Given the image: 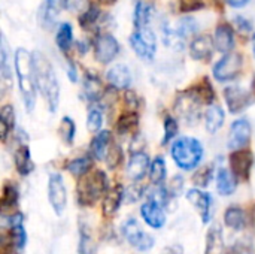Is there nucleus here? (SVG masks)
Masks as SVG:
<instances>
[{"mask_svg": "<svg viewBox=\"0 0 255 254\" xmlns=\"http://www.w3.org/2000/svg\"><path fill=\"white\" fill-rule=\"evenodd\" d=\"M15 70H16V78H18L19 91L22 94L24 105L27 106L28 111H31L36 103L37 82H36L33 55L24 48H19L15 52Z\"/></svg>", "mask_w": 255, "mask_h": 254, "instance_id": "f257e3e1", "label": "nucleus"}, {"mask_svg": "<svg viewBox=\"0 0 255 254\" xmlns=\"http://www.w3.org/2000/svg\"><path fill=\"white\" fill-rule=\"evenodd\" d=\"M33 60H34L37 87L40 93L43 94V97L46 99L49 111L55 112L58 102H60V85H58V79L54 72V67L42 52H36L33 55Z\"/></svg>", "mask_w": 255, "mask_h": 254, "instance_id": "f03ea898", "label": "nucleus"}, {"mask_svg": "<svg viewBox=\"0 0 255 254\" xmlns=\"http://www.w3.org/2000/svg\"><path fill=\"white\" fill-rule=\"evenodd\" d=\"M172 157L175 163L184 169L191 171L199 166L203 159V147L196 138H179L172 147Z\"/></svg>", "mask_w": 255, "mask_h": 254, "instance_id": "7ed1b4c3", "label": "nucleus"}, {"mask_svg": "<svg viewBox=\"0 0 255 254\" xmlns=\"http://www.w3.org/2000/svg\"><path fill=\"white\" fill-rule=\"evenodd\" d=\"M106 192H108V178L102 171L85 174L78 184V198L82 205H93Z\"/></svg>", "mask_w": 255, "mask_h": 254, "instance_id": "20e7f679", "label": "nucleus"}, {"mask_svg": "<svg viewBox=\"0 0 255 254\" xmlns=\"http://www.w3.org/2000/svg\"><path fill=\"white\" fill-rule=\"evenodd\" d=\"M130 45L134 52L145 60H152L157 49L155 34L149 27L136 28V31L130 36Z\"/></svg>", "mask_w": 255, "mask_h": 254, "instance_id": "39448f33", "label": "nucleus"}, {"mask_svg": "<svg viewBox=\"0 0 255 254\" xmlns=\"http://www.w3.org/2000/svg\"><path fill=\"white\" fill-rule=\"evenodd\" d=\"M123 235L127 240V243L137 252H149L155 244L154 238L145 231H142L134 219H128L123 225Z\"/></svg>", "mask_w": 255, "mask_h": 254, "instance_id": "423d86ee", "label": "nucleus"}, {"mask_svg": "<svg viewBox=\"0 0 255 254\" xmlns=\"http://www.w3.org/2000/svg\"><path fill=\"white\" fill-rule=\"evenodd\" d=\"M241 69H242V55L236 52H227L214 66V76L218 81H232L241 73Z\"/></svg>", "mask_w": 255, "mask_h": 254, "instance_id": "0eeeda50", "label": "nucleus"}, {"mask_svg": "<svg viewBox=\"0 0 255 254\" xmlns=\"http://www.w3.org/2000/svg\"><path fill=\"white\" fill-rule=\"evenodd\" d=\"M48 199H49V204H51L52 210L55 211V214L61 216L66 210V205H67V193H66L63 177L58 174H52L49 177Z\"/></svg>", "mask_w": 255, "mask_h": 254, "instance_id": "6e6552de", "label": "nucleus"}, {"mask_svg": "<svg viewBox=\"0 0 255 254\" xmlns=\"http://www.w3.org/2000/svg\"><path fill=\"white\" fill-rule=\"evenodd\" d=\"M120 52V43L112 34H100L94 43V57L99 63H111Z\"/></svg>", "mask_w": 255, "mask_h": 254, "instance_id": "1a4fd4ad", "label": "nucleus"}, {"mask_svg": "<svg viewBox=\"0 0 255 254\" xmlns=\"http://www.w3.org/2000/svg\"><path fill=\"white\" fill-rule=\"evenodd\" d=\"M202 103V100L197 97V94L194 91H188V93H182L178 96L175 108L179 114V117H182L185 121L191 123L199 117V105Z\"/></svg>", "mask_w": 255, "mask_h": 254, "instance_id": "9d476101", "label": "nucleus"}, {"mask_svg": "<svg viewBox=\"0 0 255 254\" xmlns=\"http://www.w3.org/2000/svg\"><path fill=\"white\" fill-rule=\"evenodd\" d=\"M251 124L247 120H238L232 124L229 135V148L230 150H244L251 141Z\"/></svg>", "mask_w": 255, "mask_h": 254, "instance_id": "9b49d317", "label": "nucleus"}, {"mask_svg": "<svg viewBox=\"0 0 255 254\" xmlns=\"http://www.w3.org/2000/svg\"><path fill=\"white\" fill-rule=\"evenodd\" d=\"M187 199L188 202L199 211L202 222L203 223H209L212 219V198L211 195L199 190V189H193L187 193Z\"/></svg>", "mask_w": 255, "mask_h": 254, "instance_id": "f8f14e48", "label": "nucleus"}, {"mask_svg": "<svg viewBox=\"0 0 255 254\" xmlns=\"http://www.w3.org/2000/svg\"><path fill=\"white\" fill-rule=\"evenodd\" d=\"M224 96H226L227 108L230 109L232 114L244 111L251 103V94L245 88H242V87H236V85L227 87L224 90Z\"/></svg>", "mask_w": 255, "mask_h": 254, "instance_id": "ddd939ff", "label": "nucleus"}, {"mask_svg": "<svg viewBox=\"0 0 255 254\" xmlns=\"http://www.w3.org/2000/svg\"><path fill=\"white\" fill-rule=\"evenodd\" d=\"M230 166H232V172L238 178L247 180L250 177L251 166H253V153L245 148L236 150L230 156Z\"/></svg>", "mask_w": 255, "mask_h": 254, "instance_id": "4468645a", "label": "nucleus"}, {"mask_svg": "<svg viewBox=\"0 0 255 254\" xmlns=\"http://www.w3.org/2000/svg\"><path fill=\"white\" fill-rule=\"evenodd\" d=\"M140 216L145 223L152 229H161L166 225V214L163 211V207L154 201H148L142 205Z\"/></svg>", "mask_w": 255, "mask_h": 254, "instance_id": "2eb2a0df", "label": "nucleus"}, {"mask_svg": "<svg viewBox=\"0 0 255 254\" xmlns=\"http://www.w3.org/2000/svg\"><path fill=\"white\" fill-rule=\"evenodd\" d=\"M149 169V159L142 151H134L130 156L128 165H127V175L133 181H139L145 177L146 171Z\"/></svg>", "mask_w": 255, "mask_h": 254, "instance_id": "dca6fc26", "label": "nucleus"}, {"mask_svg": "<svg viewBox=\"0 0 255 254\" xmlns=\"http://www.w3.org/2000/svg\"><path fill=\"white\" fill-rule=\"evenodd\" d=\"M214 43H215V49L220 52H232L233 46H235V34L230 25L227 24H221L217 27L215 30V36H214Z\"/></svg>", "mask_w": 255, "mask_h": 254, "instance_id": "f3484780", "label": "nucleus"}, {"mask_svg": "<svg viewBox=\"0 0 255 254\" xmlns=\"http://www.w3.org/2000/svg\"><path fill=\"white\" fill-rule=\"evenodd\" d=\"M214 49H215L214 39L211 36H208V34H203V36H199V37L193 39V42L190 45V54L196 60L209 58V55L212 54Z\"/></svg>", "mask_w": 255, "mask_h": 254, "instance_id": "a211bd4d", "label": "nucleus"}, {"mask_svg": "<svg viewBox=\"0 0 255 254\" xmlns=\"http://www.w3.org/2000/svg\"><path fill=\"white\" fill-rule=\"evenodd\" d=\"M108 82L118 88V90H123V88H127L130 84H131V73H130V69L124 64H117L114 67H111L108 70Z\"/></svg>", "mask_w": 255, "mask_h": 254, "instance_id": "6ab92c4d", "label": "nucleus"}, {"mask_svg": "<svg viewBox=\"0 0 255 254\" xmlns=\"http://www.w3.org/2000/svg\"><path fill=\"white\" fill-rule=\"evenodd\" d=\"M236 178L238 177L232 171L221 168L218 171V174H217V190H218V193L223 195V196L233 195L235 190H236V186H238Z\"/></svg>", "mask_w": 255, "mask_h": 254, "instance_id": "aec40b11", "label": "nucleus"}, {"mask_svg": "<svg viewBox=\"0 0 255 254\" xmlns=\"http://www.w3.org/2000/svg\"><path fill=\"white\" fill-rule=\"evenodd\" d=\"M123 198H124V192H123L121 186H115V187L109 189L105 193V199H103V211H105V214L106 216H114L120 210Z\"/></svg>", "mask_w": 255, "mask_h": 254, "instance_id": "412c9836", "label": "nucleus"}, {"mask_svg": "<svg viewBox=\"0 0 255 254\" xmlns=\"http://www.w3.org/2000/svg\"><path fill=\"white\" fill-rule=\"evenodd\" d=\"M224 252V237L220 225H214L208 231L206 237V254H221Z\"/></svg>", "mask_w": 255, "mask_h": 254, "instance_id": "4be33fe9", "label": "nucleus"}, {"mask_svg": "<svg viewBox=\"0 0 255 254\" xmlns=\"http://www.w3.org/2000/svg\"><path fill=\"white\" fill-rule=\"evenodd\" d=\"M109 147H111V132L102 130L97 133V136L91 142V153L97 160H102L106 157Z\"/></svg>", "mask_w": 255, "mask_h": 254, "instance_id": "5701e85b", "label": "nucleus"}, {"mask_svg": "<svg viewBox=\"0 0 255 254\" xmlns=\"http://www.w3.org/2000/svg\"><path fill=\"white\" fill-rule=\"evenodd\" d=\"M224 223L233 231H242L247 226V216H245L244 210H241L238 207H230L224 213Z\"/></svg>", "mask_w": 255, "mask_h": 254, "instance_id": "b1692460", "label": "nucleus"}, {"mask_svg": "<svg viewBox=\"0 0 255 254\" xmlns=\"http://www.w3.org/2000/svg\"><path fill=\"white\" fill-rule=\"evenodd\" d=\"M224 124V111L220 106L212 105L205 115V126L209 133H215Z\"/></svg>", "mask_w": 255, "mask_h": 254, "instance_id": "393cba45", "label": "nucleus"}, {"mask_svg": "<svg viewBox=\"0 0 255 254\" xmlns=\"http://www.w3.org/2000/svg\"><path fill=\"white\" fill-rule=\"evenodd\" d=\"M13 160H15V168L21 175H28L33 171V162L30 159V151L24 144L15 151Z\"/></svg>", "mask_w": 255, "mask_h": 254, "instance_id": "a878e982", "label": "nucleus"}, {"mask_svg": "<svg viewBox=\"0 0 255 254\" xmlns=\"http://www.w3.org/2000/svg\"><path fill=\"white\" fill-rule=\"evenodd\" d=\"M84 94L88 100H99L103 94V85L97 76L87 75L84 81Z\"/></svg>", "mask_w": 255, "mask_h": 254, "instance_id": "bb28decb", "label": "nucleus"}, {"mask_svg": "<svg viewBox=\"0 0 255 254\" xmlns=\"http://www.w3.org/2000/svg\"><path fill=\"white\" fill-rule=\"evenodd\" d=\"M25 243H27V235L22 223L10 226V247L13 246L16 253H22L25 249Z\"/></svg>", "mask_w": 255, "mask_h": 254, "instance_id": "cd10ccee", "label": "nucleus"}, {"mask_svg": "<svg viewBox=\"0 0 255 254\" xmlns=\"http://www.w3.org/2000/svg\"><path fill=\"white\" fill-rule=\"evenodd\" d=\"M151 15H152V6L151 4H148L145 1L137 3L136 10H134V25H136V28L148 27Z\"/></svg>", "mask_w": 255, "mask_h": 254, "instance_id": "c85d7f7f", "label": "nucleus"}, {"mask_svg": "<svg viewBox=\"0 0 255 254\" xmlns=\"http://www.w3.org/2000/svg\"><path fill=\"white\" fill-rule=\"evenodd\" d=\"M72 40H73V30H72V25L67 24V22H63L60 24L58 30H57V45L61 51L67 52L70 45H72Z\"/></svg>", "mask_w": 255, "mask_h": 254, "instance_id": "c756f323", "label": "nucleus"}, {"mask_svg": "<svg viewBox=\"0 0 255 254\" xmlns=\"http://www.w3.org/2000/svg\"><path fill=\"white\" fill-rule=\"evenodd\" d=\"M0 73H1V81L4 84H7L10 79V67H9L7 42H6L4 36H1V39H0Z\"/></svg>", "mask_w": 255, "mask_h": 254, "instance_id": "7c9ffc66", "label": "nucleus"}, {"mask_svg": "<svg viewBox=\"0 0 255 254\" xmlns=\"http://www.w3.org/2000/svg\"><path fill=\"white\" fill-rule=\"evenodd\" d=\"M67 0H45L43 4V10H42V16L45 19V24H52L60 12V9L63 7V4Z\"/></svg>", "mask_w": 255, "mask_h": 254, "instance_id": "2f4dec72", "label": "nucleus"}, {"mask_svg": "<svg viewBox=\"0 0 255 254\" xmlns=\"http://www.w3.org/2000/svg\"><path fill=\"white\" fill-rule=\"evenodd\" d=\"M149 178L154 184H161L166 180V163L161 157H155V160L149 166Z\"/></svg>", "mask_w": 255, "mask_h": 254, "instance_id": "473e14b6", "label": "nucleus"}, {"mask_svg": "<svg viewBox=\"0 0 255 254\" xmlns=\"http://www.w3.org/2000/svg\"><path fill=\"white\" fill-rule=\"evenodd\" d=\"M199 28V24L196 21V18L193 16H184L179 19L178 22V27H176V31L178 34L182 37V39H187L188 36H193Z\"/></svg>", "mask_w": 255, "mask_h": 254, "instance_id": "72a5a7b5", "label": "nucleus"}, {"mask_svg": "<svg viewBox=\"0 0 255 254\" xmlns=\"http://www.w3.org/2000/svg\"><path fill=\"white\" fill-rule=\"evenodd\" d=\"M91 159L88 157H78L75 160H72L67 166L69 172L75 177H82L85 174H88V171L91 169Z\"/></svg>", "mask_w": 255, "mask_h": 254, "instance_id": "f704fd0d", "label": "nucleus"}, {"mask_svg": "<svg viewBox=\"0 0 255 254\" xmlns=\"http://www.w3.org/2000/svg\"><path fill=\"white\" fill-rule=\"evenodd\" d=\"M137 115L133 114V112H128V114H124L120 120H118V124H117V130L118 133L121 135H127L130 133L136 126H137Z\"/></svg>", "mask_w": 255, "mask_h": 254, "instance_id": "c9c22d12", "label": "nucleus"}, {"mask_svg": "<svg viewBox=\"0 0 255 254\" xmlns=\"http://www.w3.org/2000/svg\"><path fill=\"white\" fill-rule=\"evenodd\" d=\"M58 132H60L61 139L66 144H72L75 139V123H73V120H70L69 117H64L60 123Z\"/></svg>", "mask_w": 255, "mask_h": 254, "instance_id": "e433bc0d", "label": "nucleus"}, {"mask_svg": "<svg viewBox=\"0 0 255 254\" xmlns=\"http://www.w3.org/2000/svg\"><path fill=\"white\" fill-rule=\"evenodd\" d=\"M16 202H18V190L15 189V186L6 184L4 189H3V196H1V207H3V210L15 207Z\"/></svg>", "mask_w": 255, "mask_h": 254, "instance_id": "4c0bfd02", "label": "nucleus"}, {"mask_svg": "<svg viewBox=\"0 0 255 254\" xmlns=\"http://www.w3.org/2000/svg\"><path fill=\"white\" fill-rule=\"evenodd\" d=\"M194 93H196L197 97H199L202 102H205V103H211V102L215 99L214 88H212V85H211V82H209L208 79H205V84H200V85L194 90Z\"/></svg>", "mask_w": 255, "mask_h": 254, "instance_id": "58836bf2", "label": "nucleus"}, {"mask_svg": "<svg viewBox=\"0 0 255 254\" xmlns=\"http://www.w3.org/2000/svg\"><path fill=\"white\" fill-rule=\"evenodd\" d=\"M121 159H123V151L118 145L112 144L106 153V165L108 168L111 169H115L120 163H121Z\"/></svg>", "mask_w": 255, "mask_h": 254, "instance_id": "ea45409f", "label": "nucleus"}, {"mask_svg": "<svg viewBox=\"0 0 255 254\" xmlns=\"http://www.w3.org/2000/svg\"><path fill=\"white\" fill-rule=\"evenodd\" d=\"M99 16H100V10H99V7H96V6H90V7H88V10H85V12H84V15L81 16V25H82L84 28H90L91 25H94V24H96V21L99 19Z\"/></svg>", "mask_w": 255, "mask_h": 254, "instance_id": "a19ab883", "label": "nucleus"}, {"mask_svg": "<svg viewBox=\"0 0 255 254\" xmlns=\"http://www.w3.org/2000/svg\"><path fill=\"white\" fill-rule=\"evenodd\" d=\"M102 123H103V117H102V112L99 109H93L90 111L88 114V118H87V127L91 133H97L102 127Z\"/></svg>", "mask_w": 255, "mask_h": 254, "instance_id": "79ce46f5", "label": "nucleus"}, {"mask_svg": "<svg viewBox=\"0 0 255 254\" xmlns=\"http://www.w3.org/2000/svg\"><path fill=\"white\" fill-rule=\"evenodd\" d=\"M178 130H179V127H178L176 120L172 118V117H167V118L164 120V138H163V144L170 142V141L176 136Z\"/></svg>", "mask_w": 255, "mask_h": 254, "instance_id": "37998d69", "label": "nucleus"}, {"mask_svg": "<svg viewBox=\"0 0 255 254\" xmlns=\"http://www.w3.org/2000/svg\"><path fill=\"white\" fill-rule=\"evenodd\" d=\"M79 254H93L91 247V238L87 229H81V237H79Z\"/></svg>", "mask_w": 255, "mask_h": 254, "instance_id": "c03bdc74", "label": "nucleus"}, {"mask_svg": "<svg viewBox=\"0 0 255 254\" xmlns=\"http://www.w3.org/2000/svg\"><path fill=\"white\" fill-rule=\"evenodd\" d=\"M211 180H212V169L211 168H205L194 175V183L199 187H206Z\"/></svg>", "mask_w": 255, "mask_h": 254, "instance_id": "a18cd8bd", "label": "nucleus"}, {"mask_svg": "<svg viewBox=\"0 0 255 254\" xmlns=\"http://www.w3.org/2000/svg\"><path fill=\"white\" fill-rule=\"evenodd\" d=\"M0 120H3L10 129H13V124H15V112H13V108L12 106H3L1 112H0Z\"/></svg>", "mask_w": 255, "mask_h": 254, "instance_id": "49530a36", "label": "nucleus"}, {"mask_svg": "<svg viewBox=\"0 0 255 254\" xmlns=\"http://www.w3.org/2000/svg\"><path fill=\"white\" fill-rule=\"evenodd\" d=\"M233 253L235 254H255L254 246H253L250 241H247V240H242V241H239V243L235 246V249H233Z\"/></svg>", "mask_w": 255, "mask_h": 254, "instance_id": "de8ad7c7", "label": "nucleus"}, {"mask_svg": "<svg viewBox=\"0 0 255 254\" xmlns=\"http://www.w3.org/2000/svg\"><path fill=\"white\" fill-rule=\"evenodd\" d=\"M179 4L184 12H190V10H196V9L202 7L203 0H179Z\"/></svg>", "mask_w": 255, "mask_h": 254, "instance_id": "09e8293b", "label": "nucleus"}, {"mask_svg": "<svg viewBox=\"0 0 255 254\" xmlns=\"http://www.w3.org/2000/svg\"><path fill=\"white\" fill-rule=\"evenodd\" d=\"M182 186H184L182 178H181V177H175V178H173V181H172V184H170V187H169V193H170V195H173V196L179 195V193H181V190H182Z\"/></svg>", "mask_w": 255, "mask_h": 254, "instance_id": "8fccbe9b", "label": "nucleus"}, {"mask_svg": "<svg viewBox=\"0 0 255 254\" xmlns=\"http://www.w3.org/2000/svg\"><path fill=\"white\" fill-rule=\"evenodd\" d=\"M235 22H236L238 27H239L241 30H244V31H250V30L253 28L251 22H250L247 18H244V16H236V18H235Z\"/></svg>", "mask_w": 255, "mask_h": 254, "instance_id": "3c124183", "label": "nucleus"}, {"mask_svg": "<svg viewBox=\"0 0 255 254\" xmlns=\"http://www.w3.org/2000/svg\"><path fill=\"white\" fill-rule=\"evenodd\" d=\"M67 75H69V79H70V81H73V82L78 79V75H76V66H75L72 61H70V63H69V66H67Z\"/></svg>", "mask_w": 255, "mask_h": 254, "instance_id": "603ef678", "label": "nucleus"}, {"mask_svg": "<svg viewBox=\"0 0 255 254\" xmlns=\"http://www.w3.org/2000/svg\"><path fill=\"white\" fill-rule=\"evenodd\" d=\"M232 7H244L245 4H248L250 0H226Z\"/></svg>", "mask_w": 255, "mask_h": 254, "instance_id": "864d4df0", "label": "nucleus"}, {"mask_svg": "<svg viewBox=\"0 0 255 254\" xmlns=\"http://www.w3.org/2000/svg\"><path fill=\"white\" fill-rule=\"evenodd\" d=\"M126 100H127V103H128V106H136V96H134V93H127L126 94Z\"/></svg>", "mask_w": 255, "mask_h": 254, "instance_id": "5fc2aeb1", "label": "nucleus"}, {"mask_svg": "<svg viewBox=\"0 0 255 254\" xmlns=\"http://www.w3.org/2000/svg\"><path fill=\"white\" fill-rule=\"evenodd\" d=\"M160 254H182V250L178 247H166Z\"/></svg>", "mask_w": 255, "mask_h": 254, "instance_id": "6e6d98bb", "label": "nucleus"}, {"mask_svg": "<svg viewBox=\"0 0 255 254\" xmlns=\"http://www.w3.org/2000/svg\"><path fill=\"white\" fill-rule=\"evenodd\" d=\"M99 1H102V3H105V4H112V3H115L117 0H99Z\"/></svg>", "mask_w": 255, "mask_h": 254, "instance_id": "4d7b16f0", "label": "nucleus"}, {"mask_svg": "<svg viewBox=\"0 0 255 254\" xmlns=\"http://www.w3.org/2000/svg\"><path fill=\"white\" fill-rule=\"evenodd\" d=\"M253 51H254V55H255V36L253 37Z\"/></svg>", "mask_w": 255, "mask_h": 254, "instance_id": "13d9d810", "label": "nucleus"}, {"mask_svg": "<svg viewBox=\"0 0 255 254\" xmlns=\"http://www.w3.org/2000/svg\"><path fill=\"white\" fill-rule=\"evenodd\" d=\"M253 219H254V222H255V208H254V214H253Z\"/></svg>", "mask_w": 255, "mask_h": 254, "instance_id": "bf43d9fd", "label": "nucleus"}, {"mask_svg": "<svg viewBox=\"0 0 255 254\" xmlns=\"http://www.w3.org/2000/svg\"><path fill=\"white\" fill-rule=\"evenodd\" d=\"M253 87H254V90H255V79H254V82H253Z\"/></svg>", "mask_w": 255, "mask_h": 254, "instance_id": "052dcab7", "label": "nucleus"}]
</instances>
